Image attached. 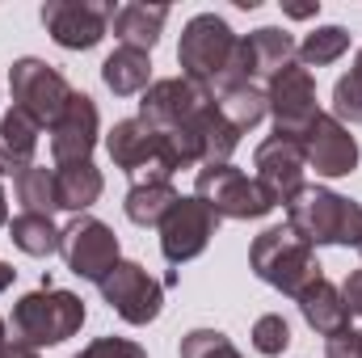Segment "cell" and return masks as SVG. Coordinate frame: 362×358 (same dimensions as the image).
<instances>
[{"label":"cell","instance_id":"cell-6","mask_svg":"<svg viewBox=\"0 0 362 358\" xmlns=\"http://www.w3.org/2000/svg\"><path fill=\"white\" fill-rule=\"evenodd\" d=\"M8 89H13V105L21 114H30L38 127H55L59 114L68 110L72 93H76L47 59H34V55L17 59L8 68Z\"/></svg>","mask_w":362,"mask_h":358},{"label":"cell","instance_id":"cell-24","mask_svg":"<svg viewBox=\"0 0 362 358\" xmlns=\"http://www.w3.org/2000/svg\"><path fill=\"white\" fill-rule=\"evenodd\" d=\"M215 105H219V114H223L240 135L253 131V127L270 114L266 89H257V85H232V89H219L215 93Z\"/></svg>","mask_w":362,"mask_h":358},{"label":"cell","instance_id":"cell-15","mask_svg":"<svg viewBox=\"0 0 362 358\" xmlns=\"http://www.w3.org/2000/svg\"><path fill=\"white\" fill-rule=\"evenodd\" d=\"M97 135H101V114H97V101H93L89 93H72L68 110H64V114H59V122L51 127V156H55V165L93 161Z\"/></svg>","mask_w":362,"mask_h":358},{"label":"cell","instance_id":"cell-1","mask_svg":"<svg viewBox=\"0 0 362 358\" xmlns=\"http://www.w3.org/2000/svg\"><path fill=\"white\" fill-rule=\"evenodd\" d=\"M286 228L303 241V245H362V202L333 194L325 185H303L299 198L286 207Z\"/></svg>","mask_w":362,"mask_h":358},{"label":"cell","instance_id":"cell-12","mask_svg":"<svg viewBox=\"0 0 362 358\" xmlns=\"http://www.w3.org/2000/svg\"><path fill=\"white\" fill-rule=\"evenodd\" d=\"M253 169H257L253 181L262 185V194L270 198L274 207H291V202L299 198V190L308 185V181H303V169H308L303 148H299L295 139H282V135H270L266 144H257Z\"/></svg>","mask_w":362,"mask_h":358},{"label":"cell","instance_id":"cell-38","mask_svg":"<svg viewBox=\"0 0 362 358\" xmlns=\"http://www.w3.org/2000/svg\"><path fill=\"white\" fill-rule=\"evenodd\" d=\"M358 253H362V245H358Z\"/></svg>","mask_w":362,"mask_h":358},{"label":"cell","instance_id":"cell-28","mask_svg":"<svg viewBox=\"0 0 362 358\" xmlns=\"http://www.w3.org/2000/svg\"><path fill=\"white\" fill-rule=\"evenodd\" d=\"M181 358H245V354L219 329H189L181 337Z\"/></svg>","mask_w":362,"mask_h":358},{"label":"cell","instance_id":"cell-11","mask_svg":"<svg viewBox=\"0 0 362 358\" xmlns=\"http://www.w3.org/2000/svg\"><path fill=\"white\" fill-rule=\"evenodd\" d=\"M110 13L114 4H93V0H47L42 4V25L64 51H93L110 34Z\"/></svg>","mask_w":362,"mask_h":358},{"label":"cell","instance_id":"cell-18","mask_svg":"<svg viewBox=\"0 0 362 358\" xmlns=\"http://www.w3.org/2000/svg\"><path fill=\"white\" fill-rule=\"evenodd\" d=\"M169 21V8L165 4H114L110 13V30L122 47H135V51H152L160 42V30Z\"/></svg>","mask_w":362,"mask_h":358},{"label":"cell","instance_id":"cell-36","mask_svg":"<svg viewBox=\"0 0 362 358\" xmlns=\"http://www.w3.org/2000/svg\"><path fill=\"white\" fill-rule=\"evenodd\" d=\"M8 224V198H4V185H0V228Z\"/></svg>","mask_w":362,"mask_h":358},{"label":"cell","instance_id":"cell-39","mask_svg":"<svg viewBox=\"0 0 362 358\" xmlns=\"http://www.w3.org/2000/svg\"><path fill=\"white\" fill-rule=\"evenodd\" d=\"M358 333H362V329H358Z\"/></svg>","mask_w":362,"mask_h":358},{"label":"cell","instance_id":"cell-25","mask_svg":"<svg viewBox=\"0 0 362 358\" xmlns=\"http://www.w3.org/2000/svg\"><path fill=\"white\" fill-rule=\"evenodd\" d=\"M346 51H350V30H346V25H316V30L295 47V59L312 72V68L337 64Z\"/></svg>","mask_w":362,"mask_h":358},{"label":"cell","instance_id":"cell-10","mask_svg":"<svg viewBox=\"0 0 362 358\" xmlns=\"http://www.w3.org/2000/svg\"><path fill=\"white\" fill-rule=\"evenodd\" d=\"M59 253H64L68 270H72L76 278H85V282H101L110 270L122 262V258H118V236H114V228L101 224V219H93V215H76V219L64 228Z\"/></svg>","mask_w":362,"mask_h":358},{"label":"cell","instance_id":"cell-8","mask_svg":"<svg viewBox=\"0 0 362 358\" xmlns=\"http://www.w3.org/2000/svg\"><path fill=\"white\" fill-rule=\"evenodd\" d=\"M215 232H219V215L198 194H181L160 224V253L169 266H185L211 245Z\"/></svg>","mask_w":362,"mask_h":358},{"label":"cell","instance_id":"cell-14","mask_svg":"<svg viewBox=\"0 0 362 358\" xmlns=\"http://www.w3.org/2000/svg\"><path fill=\"white\" fill-rule=\"evenodd\" d=\"M206 101H215L211 89H202L185 76H165V81H152L139 93V118L156 131H173L181 122H189Z\"/></svg>","mask_w":362,"mask_h":358},{"label":"cell","instance_id":"cell-2","mask_svg":"<svg viewBox=\"0 0 362 358\" xmlns=\"http://www.w3.org/2000/svg\"><path fill=\"white\" fill-rule=\"evenodd\" d=\"M236 47H240V34H232V25H228L219 13H198V17H189L185 30H181V42H177L181 76L215 93L228 81V72H232Z\"/></svg>","mask_w":362,"mask_h":358},{"label":"cell","instance_id":"cell-4","mask_svg":"<svg viewBox=\"0 0 362 358\" xmlns=\"http://www.w3.org/2000/svg\"><path fill=\"white\" fill-rule=\"evenodd\" d=\"M249 266H253V274H257L266 287L282 291V295H291V299H299V295L320 278L316 249L303 245L286 224H282V228H266V232L253 241V249H249Z\"/></svg>","mask_w":362,"mask_h":358},{"label":"cell","instance_id":"cell-33","mask_svg":"<svg viewBox=\"0 0 362 358\" xmlns=\"http://www.w3.org/2000/svg\"><path fill=\"white\" fill-rule=\"evenodd\" d=\"M0 358H38V350L25 346V342H17V337H8V342L0 346Z\"/></svg>","mask_w":362,"mask_h":358},{"label":"cell","instance_id":"cell-22","mask_svg":"<svg viewBox=\"0 0 362 358\" xmlns=\"http://www.w3.org/2000/svg\"><path fill=\"white\" fill-rule=\"evenodd\" d=\"M101 81L114 97H135L152 85V59L148 51H135V47H118L105 64H101Z\"/></svg>","mask_w":362,"mask_h":358},{"label":"cell","instance_id":"cell-20","mask_svg":"<svg viewBox=\"0 0 362 358\" xmlns=\"http://www.w3.org/2000/svg\"><path fill=\"white\" fill-rule=\"evenodd\" d=\"M101 190H105V181H101V169L93 161L55 165V202H59V211L85 215L93 202L101 198Z\"/></svg>","mask_w":362,"mask_h":358},{"label":"cell","instance_id":"cell-17","mask_svg":"<svg viewBox=\"0 0 362 358\" xmlns=\"http://www.w3.org/2000/svg\"><path fill=\"white\" fill-rule=\"evenodd\" d=\"M299 304V312H303V321H308V329H316L320 337H337V333H350V308H346V299H341V287H333L325 274L295 299Z\"/></svg>","mask_w":362,"mask_h":358},{"label":"cell","instance_id":"cell-30","mask_svg":"<svg viewBox=\"0 0 362 358\" xmlns=\"http://www.w3.org/2000/svg\"><path fill=\"white\" fill-rule=\"evenodd\" d=\"M72 358H148V350L139 342H131V337H97Z\"/></svg>","mask_w":362,"mask_h":358},{"label":"cell","instance_id":"cell-9","mask_svg":"<svg viewBox=\"0 0 362 358\" xmlns=\"http://www.w3.org/2000/svg\"><path fill=\"white\" fill-rule=\"evenodd\" d=\"M97 287L127 325H152L165 308V282H156L139 262H118Z\"/></svg>","mask_w":362,"mask_h":358},{"label":"cell","instance_id":"cell-23","mask_svg":"<svg viewBox=\"0 0 362 358\" xmlns=\"http://www.w3.org/2000/svg\"><path fill=\"white\" fill-rule=\"evenodd\" d=\"M8 236H13V245H17L21 253H30V258H51V253H59V245H64V228H55L51 215H34V211L13 215Z\"/></svg>","mask_w":362,"mask_h":358},{"label":"cell","instance_id":"cell-31","mask_svg":"<svg viewBox=\"0 0 362 358\" xmlns=\"http://www.w3.org/2000/svg\"><path fill=\"white\" fill-rule=\"evenodd\" d=\"M325 358H362V333L350 329V333H337L325 342Z\"/></svg>","mask_w":362,"mask_h":358},{"label":"cell","instance_id":"cell-27","mask_svg":"<svg viewBox=\"0 0 362 358\" xmlns=\"http://www.w3.org/2000/svg\"><path fill=\"white\" fill-rule=\"evenodd\" d=\"M333 118L337 122H362V47L354 55V68L333 85Z\"/></svg>","mask_w":362,"mask_h":358},{"label":"cell","instance_id":"cell-37","mask_svg":"<svg viewBox=\"0 0 362 358\" xmlns=\"http://www.w3.org/2000/svg\"><path fill=\"white\" fill-rule=\"evenodd\" d=\"M4 342H8V329H4V321H0V346H4Z\"/></svg>","mask_w":362,"mask_h":358},{"label":"cell","instance_id":"cell-35","mask_svg":"<svg viewBox=\"0 0 362 358\" xmlns=\"http://www.w3.org/2000/svg\"><path fill=\"white\" fill-rule=\"evenodd\" d=\"M286 13L291 17H312V13H320V4H286Z\"/></svg>","mask_w":362,"mask_h":358},{"label":"cell","instance_id":"cell-29","mask_svg":"<svg viewBox=\"0 0 362 358\" xmlns=\"http://www.w3.org/2000/svg\"><path fill=\"white\" fill-rule=\"evenodd\" d=\"M286 346H291V325H286L282 312H266V316L253 321V350L257 354L278 358Z\"/></svg>","mask_w":362,"mask_h":358},{"label":"cell","instance_id":"cell-21","mask_svg":"<svg viewBox=\"0 0 362 358\" xmlns=\"http://www.w3.org/2000/svg\"><path fill=\"white\" fill-rule=\"evenodd\" d=\"M177 198L181 194L173 190V181L148 178V181H135V185L127 190V202H122V207H127V219H131V224H139V228H160Z\"/></svg>","mask_w":362,"mask_h":358},{"label":"cell","instance_id":"cell-13","mask_svg":"<svg viewBox=\"0 0 362 358\" xmlns=\"http://www.w3.org/2000/svg\"><path fill=\"white\" fill-rule=\"evenodd\" d=\"M299 148H303V161L316 169V178H346V173L358 169V139L350 135L346 122H337L325 110L312 118Z\"/></svg>","mask_w":362,"mask_h":358},{"label":"cell","instance_id":"cell-32","mask_svg":"<svg viewBox=\"0 0 362 358\" xmlns=\"http://www.w3.org/2000/svg\"><path fill=\"white\" fill-rule=\"evenodd\" d=\"M341 299H346L350 316H362V270H354V274L346 278V287H341Z\"/></svg>","mask_w":362,"mask_h":358},{"label":"cell","instance_id":"cell-3","mask_svg":"<svg viewBox=\"0 0 362 358\" xmlns=\"http://www.w3.org/2000/svg\"><path fill=\"white\" fill-rule=\"evenodd\" d=\"M85 299L72 295V291H59V287H42V291H30L13 304V337L42 350V346H59L68 337L81 333L85 325Z\"/></svg>","mask_w":362,"mask_h":358},{"label":"cell","instance_id":"cell-34","mask_svg":"<svg viewBox=\"0 0 362 358\" xmlns=\"http://www.w3.org/2000/svg\"><path fill=\"white\" fill-rule=\"evenodd\" d=\"M13 278H17V270L0 258V291H8V287H13Z\"/></svg>","mask_w":362,"mask_h":358},{"label":"cell","instance_id":"cell-19","mask_svg":"<svg viewBox=\"0 0 362 358\" xmlns=\"http://www.w3.org/2000/svg\"><path fill=\"white\" fill-rule=\"evenodd\" d=\"M38 122L30 114H21L17 105L0 118V178H17L21 169L34 165L38 152Z\"/></svg>","mask_w":362,"mask_h":358},{"label":"cell","instance_id":"cell-26","mask_svg":"<svg viewBox=\"0 0 362 358\" xmlns=\"http://www.w3.org/2000/svg\"><path fill=\"white\" fill-rule=\"evenodd\" d=\"M17 190V202L21 211H34V215H55L59 202H55V169H42V165H30L13 178Z\"/></svg>","mask_w":362,"mask_h":358},{"label":"cell","instance_id":"cell-5","mask_svg":"<svg viewBox=\"0 0 362 358\" xmlns=\"http://www.w3.org/2000/svg\"><path fill=\"white\" fill-rule=\"evenodd\" d=\"M194 194H198L219 219H262V215L274 211V202L262 194V185L249 178V173H240L232 161H223V165H202L198 178H194Z\"/></svg>","mask_w":362,"mask_h":358},{"label":"cell","instance_id":"cell-7","mask_svg":"<svg viewBox=\"0 0 362 358\" xmlns=\"http://www.w3.org/2000/svg\"><path fill=\"white\" fill-rule=\"evenodd\" d=\"M266 101H270V114H274V135L299 144L303 131L312 127V118L320 114V105H316V76L295 59V64H286L266 85Z\"/></svg>","mask_w":362,"mask_h":358},{"label":"cell","instance_id":"cell-16","mask_svg":"<svg viewBox=\"0 0 362 358\" xmlns=\"http://www.w3.org/2000/svg\"><path fill=\"white\" fill-rule=\"evenodd\" d=\"M105 152L114 161V169L139 178L148 169V178H156V165H160V131L148 127L144 118H122L110 127L105 135Z\"/></svg>","mask_w":362,"mask_h":358}]
</instances>
